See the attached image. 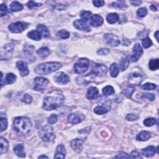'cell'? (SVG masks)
<instances>
[{"mask_svg":"<svg viewBox=\"0 0 159 159\" xmlns=\"http://www.w3.org/2000/svg\"><path fill=\"white\" fill-rule=\"evenodd\" d=\"M64 96L59 90H53L48 93L44 98L43 108L47 111H52L59 107L64 101Z\"/></svg>","mask_w":159,"mask_h":159,"instance_id":"cell-1","label":"cell"},{"mask_svg":"<svg viewBox=\"0 0 159 159\" xmlns=\"http://www.w3.org/2000/svg\"><path fill=\"white\" fill-rule=\"evenodd\" d=\"M15 130L22 135H27L32 129V123L29 119L25 117H17L13 122Z\"/></svg>","mask_w":159,"mask_h":159,"instance_id":"cell-2","label":"cell"},{"mask_svg":"<svg viewBox=\"0 0 159 159\" xmlns=\"http://www.w3.org/2000/svg\"><path fill=\"white\" fill-rule=\"evenodd\" d=\"M61 67L62 64L59 62H46L38 65L35 69V72L40 75H47L57 71Z\"/></svg>","mask_w":159,"mask_h":159,"instance_id":"cell-3","label":"cell"},{"mask_svg":"<svg viewBox=\"0 0 159 159\" xmlns=\"http://www.w3.org/2000/svg\"><path fill=\"white\" fill-rule=\"evenodd\" d=\"M39 136L44 142L52 141L55 139L53 128L50 125L44 126L39 131Z\"/></svg>","mask_w":159,"mask_h":159,"instance_id":"cell-4","label":"cell"},{"mask_svg":"<svg viewBox=\"0 0 159 159\" xmlns=\"http://www.w3.org/2000/svg\"><path fill=\"white\" fill-rule=\"evenodd\" d=\"M90 62L85 58L79 59L74 65V71L78 74H81L85 73L89 67Z\"/></svg>","mask_w":159,"mask_h":159,"instance_id":"cell-5","label":"cell"},{"mask_svg":"<svg viewBox=\"0 0 159 159\" xmlns=\"http://www.w3.org/2000/svg\"><path fill=\"white\" fill-rule=\"evenodd\" d=\"M15 44L13 43H9L4 45L1 49V60H9L14 51Z\"/></svg>","mask_w":159,"mask_h":159,"instance_id":"cell-6","label":"cell"},{"mask_svg":"<svg viewBox=\"0 0 159 159\" xmlns=\"http://www.w3.org/2000/svg\"><path fill=\"white\" fill-rule=\"evenodd\" d=\"M104 41L107 45L111 47H117L120 44L118 36L111 33H106L104 35Z\"/></svg>","mask_w":159,"mask_h":159,"instance_id":"cell-7","label":"cell"},{"mask_svg":"<svg viewBox=\"0 0 159 159\" xmlns=\"http://www.w3.org/2000/svg\"><path fill=\"white\" fill-rule=\"evenodd\" d=\"M34 90L36 91H42L45 90L47 86L49 81L45 78L43 77H36L34 79Z\"/></svg>","mask_w":159,"mask_h":159,"instance_id":"cell-8","label":"cell"},{"mask_svg":"<svg viewBox=\"0 0 159 159\" xmlns=\"http://www.w3.org/2000/svg\"><path fill=\"white\" fill-rule=\"evenodd\" d=\"M28 26L27 23L23 22H16L11 24L8 26L9 30L13 33H21Z\"/></svg>","mask_w":159,"mask_h":159,"instance_id":"cell-9","label":"cell"},{"mask_svg":"<svg viewBox=\"0 0 159 159\" xmlns=\"http://www.w3.org/2000/svg\"><path fill=\"white\" fill-rule=\"evenodd\" d=\"M85 119V116L82 113L79 112L73 113L70 114L68 116V121L71 124H78L83 121Z\"/></svg>","mask_w":159,"mask_h":159,"instance_id":"cell-10","label":"cell"},{"mask_svg":"<svg viewBox=\"0 0 159 159\" xmlns=\"http://www.w3.org/2000/svg\"><path fill=\"white\" fill-rule=\"evenodd\" d=\"M92 71L91 72L93 73L96 76H103L106 74L107 69L105 65L98 64V63H93L91 66Z\"/></svg>","mask_w":159,"mask_h":159,"instance_id":"cell-11","label":"cell"},{"mask_svg":"<svg viewBox=\"0 0 159 159\" xmlns=\"http://www.w3.org/2000/svg\"><path fill=\"white\" fill-rule=\"evenodd\" d=\"M143 80L142 76L137 72L131 73L128 77V82L131 85H139Z\"/></svg>","mask_w":159,"mask_h":159,"instance_id":"cell-12","label":"cell"},{"mask_svg":"<svg viewBox=\"0 0 159 159\" xmlns=\"http://www.w3.org/2000/svg\"><path fill=\"white\" fill-rule=\"evenodd\" d=\"M143 54V50L140 44L136 43L133 47V52L130 57V59L132 62H136Z\"/></svg>","mask_w":159,"mask_h":159,"instance_id":"cell-13","label":"cell"},{"mask_svg":"<svg viewBox=\"0 0 159 159\" xmlns=\"http://www.w3.org/2000/svg\"><path fill=\"white\" fill-rule=\"evenodd\" d=\"M74 27L78 30L85 31V32H90L91 28L86 23V22L82 21L81 20H77L73 22Z\"/></svg>","mask_w":159,"mask_h":159,"instance_id":"cell-14","label":"cell"},{"mask_svg":"<svg viewBox=\"0 0 159 159\" xmlns=\"http://www.w3.org/2000/svg\"><path fill=\"white\" fill-rule=\"evenodd\" d=\"M16 67L20 70V74L23 77H25L29 74V71L28 68V64L26 62H25L24 61L20 60L18 61L16 63Z\"/></svg>","mask_w":159,"mask_h":159,"instance_id":"cell-15","label":"cell"},{"mask_svg":"<svg viewBox=\"0 0 159 159\" xmlns=\"http://www.w3.org/2000/svg\"><path fill=\"white\" fill-rule=\"evenodd\" d=\"M54 78L56 82L61 84H67L70 81V78L68 76L63 72H59L57 73Z\"/></svg>","mask_w":159,"mask_h":159,"instance_id":"cell-16","label":"cell"},{"mask_svg":"<svg viewBox=\"0 0 159 159\" xmlns=\"http://www.w3.org/2000/svg\"><path fill=\"white\" fill-rule=\"evenodd\" d=\"M83 142L84 140H81V139H75L72 141L70 143L71 147L76 152H81Z\"/></svg>","mask_w":159,"mask_h":159,"instance_id":"cell-17","label":"cell"},{"mask_svg":"<svg viewBox=\"0 0 159 159\" xmlns=\"http://www.w3.org/2000/svg\"><path fill=\"white\" fill-rule=\"evenodd\" d=\"M103 24V19L101 16L94 15L92 16L90 20V24L94 27H99Z\"/></svg>","mask_w":159,"mask_h":159,"instance_id":"cell-18","label":"cell"},{"mask_svg":"<svg viewBox=\"0 0 159 159\" xmlns=\"http://www.w3.org/2000/svg\"><path fill=\"white\" fill-rule=\"evenodd\" d=\"M66 154V150L65 146L63 144H60L56 149L55 158H65Z\"/></svg>","mask_w":159,"mask_h":159,"instance_id":"cell-19","label":"cell"},{"mask_svg":"<svg viewBox=\"0 0 159 159\" xmlns=\"http://www.w3.org/2000/svg\"><path fill=\"white\" fill-rule=\"evenodd\" d=\"M158 147H155L153 145H149L148 147L142 150V154L147 157H151L155 154Z\"/></svg>","mask_w":159,"mask_h":159,"instance_id":"cell-20","label":"cell"},{"mask_svg":"<svg viewBox=\"0 0 159 159\" xmlns=\"http://www.w3.org/2000/svg\"><path fill=\"white\" fill-rule=\"evenodd\" d=\"M99 94V91L98 88L94 86H91L88 90L87 93H86V98L90 99L92 100L94 99H96Z\"/></svg>","mask_w":159,"mask_h":159,"instance_id":"cell-21","label":"cell"},{"mask_svg":"<svg viewBox=\"0 0 159 159\" xmlns=\"http://www.w3.org/2000/svg\"><path fill=\"white\" fill-rule=\"evenodd\" d=\"M14 152L15 153L20 157H26V152L24 151V148L23 144H17L14 147Z\"/></svg>","mask_w":159,"mask_h":159,"instance_id":"cell-22","label":"cell"},{"mask_svg":"<svg viewBox=\"0 0 159 159\" xmlns=\"http://www.w3.org/2000/svg\"><path fill=\"white\" fill-rule=\"evenodd\" d=\"M110 109V106H97L94 107V113L98 115H102V114H106Z\"/></svg>","mask_w":159,"mask_h":159,"instance_id":"cell-23","label":"cell"},{"mask_svg":"<svg viewBox=\"0 0 159 159\" xmlns=\"http://www.w3.org/2000/svg\"><path fill=\"white\" fill-rule=\"evenodd\" d=\"M151 137V132L149 131H142L137 135L136 139L140 141H146Z\"/></svg>","mask_w":159,"mask_h":159,"instance_id":"cell-24","label":"cell"},{"mask_svg":"<svg viewBox=\"0 0 159 159\" xmlns=\"http://www.w3.org/2000/svg\"><path fill=\"white\" fill-rule=\"evenodd\" d=\"M9 147V143L7 140L1 137L0 138V152L1 154L7 152Z\"/></svg>","mask_w":159,"mask_h":159,"instance_id":"cell-25","label":"cell"},{"mask_svg":"<svg viewBox=\"0 0 159 159\" xmlns=\"http://www.w3.org/2000/svg\"><path fill=\"white\" fill-rule=\"evenodd\" d=\"M130 63V58L129 56H125L120 62V68L122 71H124L128 68Z\"/></svg>","mask_w":159,"mask_h":159,"instance_id":"cell-26","label":"cell"},{"mask_svg":"<svg viewBox=\"0 0 159 159\" xmlns=\"http://www.w3.org/2000/svg\"><path fill=\"white\" fill-rule=\"evenodd\" d=\"M37 30L39 32L41 36H42L44 37H49L50 36V34L47 29V28L44 26L43 24H39L38 25L37 27Z\"/></svg>","mask_w":159,"mask_h":159,"instance_id":"cell-27","label":"cell"},{"mask_svg":"<svg viewBox=\"0 0 159 159\" xmlns=\"http://www.w3.org/2000/svg\"><path fill=\"white\" fill-rule=\"evenodd\" d=\"M16 76L13 73H8L6 75V78L4 79V81L1 83V86H3V85L5 84H12L16 81Z\"/></svg>","mask_w":159,"mask_h":159,"instance_id":"cell-28","label":"cell"},{"mask_svg":"<svg viewBox=\"0 0 159 159\" xmlns=\"http://www.w3.org/2000/svg\"><path fill=\"white\" fill-rule=\"evenodd\" d=\"M119 16L117 13L112 12V13H110L107 15L106 20L108 23L114 24L116 23L119 20Z\"/></svg>","mask_w":159,"mask_h":159,"instance_id":"cell-29","label":"cell"},{"mask_svg":"<svg viewBox=\"0 0 159 159\" xmlns=\"http://www.w3.org/2000/svg\"><path fill=\"white\" fill-rule=\"evenodd\" d=\"M28 37L34 41H40L41 39V34L37 30H32L28 34Z\"/></svg>","mask_w":159,"mask_h":159,"instance_id":"cell-30","label":"cell"},{"mask_svg":"<svg viewBox=\"0 0 159 159\" xmlns=\"http://www.w3.org/2000/svg\"><path fill=\"white\" fill-rule=\"evenodd\" d=\"M23 9V5L18 1H13L10 4V9L12 12L21 11Z\"/></svg>","mask_w":159,"mask_h":159,"instance_id":"cell-31","label":"cell"},{"mask_svg":"<svg viewBox=\"0 0 159 159\" xmlns=\"http://www.w3.org/2000/svg\"><path fill=\"white\" fill-rule=\"evenodd\" d=\"M119 72L118 65L116 63H113L110 66V73L112 77H116Z\"/></svg>","mask_w":159,"mask_h":159,"instance_id":"cell-32","label":"cell"},{"mask_svg":"<svg viewBox=\"0 0 159 159\" xmlns=\"http://www.w3.org/2000/svg\"><path fill=\"white\" fill-rule=\"evenodd\" d=\"M36 52L41 57L45 58V57H47L50 54V50L47 47H43L38 49Z\"/></svg>","mask_w":159,"mask_h":159,"instance_id":"cell-33","label":"cell"},{"mask_svg":"<svg viewBox=\"0 0 159 159\" xmlns=\"http://www.w3.org/2000/svg\"><path fill=\"white\" fill-rule=\"evenodd\" d=\"M149 67L150 70L154 71L156 70L159 68V60L158 59H151L149 63Z\"/></svg>","mask_w":159,"mask_h":159,"instance_id":"cell-34","label":"cell"},{"mask_svg":"<svg viewBox=\"0 0 159 159\" xmlns=\"http://www.w3.org/2000/svg\"><path fill=\"white\" fill-rule=\"evenodd\" d=\"M92 17V13L90 11H83L81 12V20L85 22L90 20Z\"/></svg>","mask_w":159,"mask_h":159,"instance_id":"cell-35","label":"cell"},{"mask_svg":"<svg viewBox=\"0 0 159 159\" xmlns=\"http://www.w3.org/2000/svg\"><path fill=\"white\" fill-rule=\"evenodd\" d=\"M0 123H1V132H3L8 128V120L6 117H3L1 114L0 117Z\"/></svg>","mask_w":159,"mask_h":159,"instance_id":"cell-36","label":"cell"},{"mask_svg":"<svg viewBox=\"0 0 159 159\" xmlns=\"http://www.w3.org/2000/svg\"><path fill=\"white\" fill-rule=\"evenodd\" d=\"M135 91V88L134 87H128L123 90V94L128 98H131L133 93Z\"/></svg>","mask_w":159,"mask_h":159,"instance_id":"cell-37","label":"cell"},{"mask_svg":"<svg viewBox=\"0 0 159 159\" xmlns=\"http://www.w3.org/2000/svg\"><path fill=\"white\" fill-rule=\"evenodd\" d=\"M115 91H114V90L113 86H106L103 89V93L105 95V96H109V95H112L114 94Z\"/></svg>","mask_w":159,"mask_h":159,"instance_id":"cell-38","label":"cell"},{"mask_svg":"<svg viewBox=\"0 0 159 159\" xmlns=\"http://www.w3.org/2000/svg\"><path fill=\"white\" fill-rule=\"evenodd\" d=\"M57 36L60 38V39H68V38L70 37V33L66 30L63 29V30H59L58 33H57Z\"/></svg>","mask_w":159,"mask_h":159,"instance_id":"cell-39","label":"cell"},{"mask_svg":"<svg viewBox=\"0 0 159 159\" xmlns=\"http://www.w3.org/2000/svg\"><path fill=\"white\" fill-rule=\"evenodd\" d=\"M157 123V121L155 118H147L144 121V124L147 127H151L156 124Z\"/></svg>","mask_w":159,"mask_h":159,"instance_id":"cell-40","label":"cell"},{"mask_svg":"<svg viewBox=\"0 0 159 159\" xmlns=\"http://www.w3.org/2000/svg\"><path fill=\"white\" fill-rule=\"evenodd\" d=\"M35 49L34 46L32 45H26L24 47V52L28 55H32Z\"/></svg>","mask_w":159,"mask_h":159,"instance_id":"cell-41","label":"cell"},{"mask_svg":"<svg viewBox=\"0 0 159 159\" xmlns=\"http://www.w3.org/2000/svg\"><path fill=\"white\" fill-rule=\"evenodd\" d=\"M111 6H113V7H116L120 9H125L127 8V5L125 4V2L123 1H120L113 3L111 4Z\"/></svg>","mask_w":159,"mask_h":159,"instance_id":"cell-42","label":"cell"},{"mask_svg":"<svg viewBox=\"0 0 159 159\" xmlns=\"http://www.w3.org/2000/svg\"><path fill=\"white\" fill-rule=\"evenodd\" d=\"M157 86L154 83H147L144 85L142 88L144 90H155Z\"/></svg>","mask_w":159,"mask_h":159,"instance_id":"cell-43","label":"cell"},{"mask_svg":"<svg viewBox=\"0 0 159 159\" xmlns=\"http://www.w3.org/2000/svg\"><path fill=\"white\" fill-rule=\"evenodd\" d=\"M142 43L143 47L145 49H147V48L150 47L152 45V42L149 37H146V38H145V39H142Z\"/></svg>","mask_w":159,"mask_h":159,"instance_id":"cell-44","label":"cell"},{"mask_svg":"<svg viewBox=\"0 0 159 159\" xmlns=\"http://www.w3.org/2000/svg\"><path fill=\"white\" fill-rule=\"evenodd\" d=\"M148 12H147V9H146L145 8H139L137 11V15L141 17H145L146 15H147Z\"/></svg>","mask_w":159,"mask_h":159,"instance_id":"cell-45","label":"cell"},{"mask_svg":"<svg viewBox=\"0 0 159 159\" xmlns=\"http://www.w3.org/2000/svg\"><path fill=\"white\" fill-rule=\"evenodd\" d=\"M26 5H27V6H28L29 9H33V8L39 7V6H41V3H37L34 2L33 1H29L27 3Z\"/></svg>","mask_w":159,"mask_h":159,"instance_id":"cell-46","label":"cell"},{"mask_svg":"<svg viewBox=\"0 0 159 159\" xmlns=\"http://www.w3.org/2000/svg\"><path fill=\"white\" fill-rule=\"evenodd\" d=\"M32 101H33V98H32L31 96H30L28 94H25L24 95L23 98H22V101L26 104H30L31 103Z\"/></svg>","mask_w":159,"mask_h":159,"instance_id":"cell-47","label":"cell"},{"mask_svg":"<svg viewBox=\"0 0 159 159\" xmlns=\"http://www.w3.org/2000/svg\"><path fill=\"white\" fill-rule=\"evenodd\" d=\"M57 120H58V117L56 114H52L49 118H48V122L50 124H53L57 123Z\"/></svg>","mask_w":159,"mask_h":159,"instance_id":"cell-48","label":"cell"},{"mask_svg":"<svg viewBox=\"0 0 159 159\" xmlns=\"http://www.w3.org/2000/svg\"><path fill=\"white\" fill-rule=\"evenodd\" d=\"M110 50L106 48L100 49L97 51V54L100 55H106L108 54H110Z\"/></svg>","mask_w":159,"mask_h":159,"instance_id":"cell-49","label":"cell"},{"mask_svg":"<svg viewBox=\"0 0 159 159\" xmlns=\"http://www.w3.org/2000/svg\"><path fill=\"white\" fill-rule=\"evenodd\" d=\"M8 12V8L7 6L5 4H1V17H3L5 16Z\"/></svg>","mask_w":159,"mask_h":159,"instance_id":"cell-50","label":"cell"},{"mask_svg":"<svg viewBox=\"0 0 159 159\" xmlns=\"http://www.w3.org/2000/svg\"><path fill=\"white\" fill-rule=\"evenodd\" d=\"M129 158H142V157L141 155L137 151H133L131 152V154L129 155Z\"/></svg>","mask_w":159,"mask_h":159,"instance_id":"cell-51","label":"cell"},{"mask_svg":"<svg viewBox=\"0 0 159 159\" xmlns=\"http://www.w3.org/2000/svg\"><path fill=\"white\" fill-rule=\"evenodd\" d=\"M93 3L94 6L99 8L105 5V2L104 1H102V0H94V1H93Z\"/></svg>","mask_w":159,"mask_h":159,"instance_id":"cell-52","label":"cell"},{"mask_svg":"<svg viewBox=\"0 0 159 159\" xmlns=\"http://www.w3.org/2000/svg\"><path fill=\"white\" fill-rule=\"evenodd\" d=\"M139 116L136 115V114H128V115H127V116L126 117V120L129 121H135L137 120L138 119Z\"/></svg>","mask_w":159,"mask_h":159,"instance_id":"cell-53","label":"cell"},{"mask_svg":"<svg viewBox=\"0 0 159 159\" xmlns=\"http://www.w3.org/2000/svg\"><path fill=\"white\" fill-rule=\"evenodd\" d=\"M116 158H129V155L128 154L125 153L124 152H121L115 157Z\"/></svg>","mask_w":159,"mask_h":159,"instance_id":"cell-54","label":"cell"},{"mask_svg":"<svg viewBox=\"0 0 159 159\" xmlns=\"http://www.w3.org/2000/svg\"><path fill=\"white\" fill-rule=\"evenodd\" d=\"M144 97L150 99L152 101H154L155 99V95L153 94H152V93H145L144 94Z\"/></svg>","mask_w":159,"mask_h":159,"instance_id":"cell-55","label":"cell"},{"mask_svg":"<svg viewBox=\"0 0 159 159\" xmlns=\"http://www.w3.org/2000/svg\"><path fill=\"white\" fill-rule=\"evenodd\" d=\"M54 8L56 9H58V10H63L64 9L66 8V6L63 5V4H56V5H53Z\"/></svg>","mask_w":159,"mask_h":159,"instance_id":"cell-56","label":"cell"},{"mask_svg":"<svg viewBox=\"0 0 159 159\" xmlns=\"http://www.w3.org/2000/svg\"><path fill=\"white\" fill-rule=\"evenodd\" d=\"M122 44H123V46H128L131 44V41H129L128 39H123L122 41Z\"/></svg>","mask_w":159,"mask_h":159,"instance_id":"cell-57","label":"cell"},{"mask_svg":"<svg viewBox=\"0 0 159 159\" xmlns=\"http://www.w3.org/2000/svg\"><path fill=\"white\" fill-rule=\"evenodd\" d=\"M131 3L134 5V6H139L142 4V1H131Z\"/></svg>","mask_w":159,"mask_h":159,"instance_id":"cell-58","label":"cell"},{"mask_svg":"<svg viewBox=\"0 0 159 159\" xmlns=\"http://www.w3.org/2000/svg\"><path fill=\"white\" fill-rule=\"evenodd\" d=\"M150 9L152 11H157V7L155 5H151L150 6Z\"/></svg>","mask_w":159,"mask_h":159,"instance_id":"cell-59","label":"cell"},{"mask_svg":"<svg viewBox=\"0 0 159 159\" xmlns=\"http://www.w3.org/2000/svg\"><path fill=\"white\" fill-rule=\"evenodd\" d=\"M48 158V157L46 156V155H41V156H39V157H38V158Z\"/></svg>","mask_w":159,"mask_h":159,"instance_id":"cell-60","label":"cell"},{"mask_svg":"<svg viewBox=\"0 0 159 159\" xmlns=\"http://www.w3.org/2000/svg\"><path fill=\"white\" fill-rule=\"evenodd\" d=\"M158 31H157L155 34V37L156 38V39L157 41H158Z\"/></svg>","mask_w":159,"mask_h":159,"instance_id":"cell-61","label":"cell"}]
</instances>
